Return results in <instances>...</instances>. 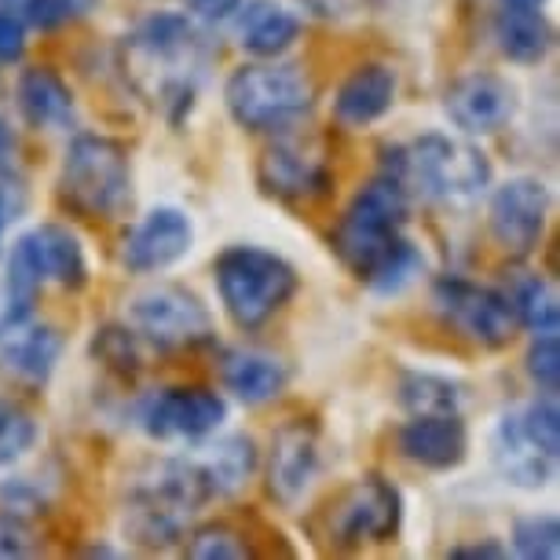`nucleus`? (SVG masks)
I'll return each mask as SVG.
<instances>
[{"mask_svg":"<svg viewBox=\"0 0 560 560\" xmlns=\"http://www.w3.org/2000/svg\"><path fill=\"white\" fill-rule=\"evenodd\" d=\"M410 195L396 176H374L330 231L337 260L377 293H399L418 279L425 257L407 238Z\"/></svg>","mask_w":560,"mask_h":560,"instance_id":"f257e3e1","label":"nucleus"},{"mask_svg":"<svg viewBox=\"0 0 560 560\" xmlns=\"http://www.w3.org/2000/svg\"><path fill=\"white\" fill-rule=\"evenodd\" d=\"M125 56L136 81L154 96V103L179 125L191 114L198 84L195 70H202V34L195 19L184 12H151L125 37Z\"/></svg>","mask_w":560,"mask_h":560,"instance_id":"f03ea898","label":"nucleus"},{"mask_svg":"<svg viewBox=\"0 0 560 560\" xmlns=\"http://www.w3.org/2000/svg\"><path fill=\"white\" fill-rule=\"evenodd\" d=\"M213 499L206 472L191 458H162L151 462L129 488L125 505V527L132 542L147 549H168L184 542L187 521Z\"/></svg>","mask_w":560,"mask_h":560,"instance_id":"7ed1b4c3","label":"nucleus"},{"mask_svg":"<svg viewBox=\"0 0 560 560\" xmlns=\"http://www.w3.org/2000/svg\"><path fill=\"white\" fill-rule=\"evenodd\" d=\"M388 176H396L407 187L429 202L443 206H465L480 198L491 187V162L480 147L458 140L447 132H421L418 140L388 151Z\"/></svg>","mask_w":560,"mask_h":560,"instance_id":"20e7f679","label":"nucleus"},{"mask_svg":"<svg viewBox=\"0 0 560 560\" xmlns=\"http://www.w3.org/2000/svg\"><path fill=\"white\" fill-rule=\"evenodd\" d=\"M59 198L84 220H121L132 206V158L114 136L78 132L59 165Z\"/></svg>","mask_w":560,"mask_h":560,"instance_id":"39448f33","label":"nucleus"},{"mask_svg":"<svg viewBox=\"0 0 560 560\" xmlns=\"http://www.w3.org/2000/svg\"><path fill=\"white\" fill-rule=\"evenodd\" d=\"M213 282L228 319L246 334L268 326L301 287L298 268L260 246H228L213 260Z\"/></svg>","mask_w":560,"mask_h":560,"instance_id":"423d86ee","label":"nucleus"},{"mask_svg":"<svg viewBox=\"0 0 560 560\" xmlns=\"http://www.w3.org/2000/svg\"><path fill=\"white\" fill-rule=\"evenodd\" d=\"M315 103V84L298 62L260 59L231 70L224 84V107L246 132H282L304 118Z\"/></svg>","mask_w":560,"mask_h":560,"instance_id":"0eeeda50","label":"nucleus"},{"mask_svg":"<svg viewBox=\"0 0 560 560\" xmlns=\"http://www.w3.org/2000/svg\"><path fill=\"white\" fill-rule=\"evenodd\" d=\"M56 282L62 290H84L89 287V257H84L81 238L62 224H37L12 246L8 257V301L0 319H15V315L34 312V301L40 287Z\"/></svg>","mask_w":560,"mask_h":560,"instance_id":"6e6552de","label":"nucleus"},{"mask_svg":"<svg viewBox=\"0 0 560 560\" xmlns=\"http://www.w3.org/2000/svg\"><path fill=\"white\" fill-rule=\"evenodd\" d=\"M404 524V494L385 477L345 483L315 516V535L330 549H363L393 542Z\"/></svg>","mask_w":560,"mask_h":560,"instance_id":"1a4fd4ad","label":"nucleus"},{"mask_svg":"<svg viewBox=\"0 0 560 560\" xmlns=\"http://www.w3.org/2000/svg\"><path fill=\"white\" fill-rule=\"evenodd\" d=\"M432 304H436L440 319L451 326L462 341L477 348H505L513 341L516 319L502 290L472 282L465 275H440L432 282Z\"/></svg>","mask_w":560,"mask_h":560,"instance_id":"9d476101","label":"nucleus"},{"mask_svg":"<svg viewBox=\"0 0 560 560\" xmlns=\"http://www.w3.org/2000/svg\"><path fill=\"white\" fill-rule=\"evenodd\" d=\"M129 323L136 337L151 341L158 352H179L213 341V315L191 290L184 287H151L136 293L129 304Z\"/></svg>","mask_w":560,"mask_h":560,"instance_id":"9b49d317","label":"nucleus"},{"mask_svg":"<svg viewBox=\"0 0 560 560\" xmlns=\"http://www.w3.org/2000/svg\"><path fill=\"white\" fill-rule=\"evenodd\" d=\"M549 187L538 176H513L494 187L488 202L491 238L505 257L524 260L542 246L549 224Z\"/></svg>","mask_w":560,"mask_h":560,"instance_id":"f8f14e48","label":"nucleus"},{"mask_svg":"<svg viewBox=\"0 0 560 560\" xmlns=\"http://www.w3.org/2000/svg\"><path fill=\"white\" fill-rule=\"evenodd\" d=\"M257 184L275 202L312 206L330 195L334 173L323 151H315L312 143L298 140V136H282V140L264 147L257 162Z\"/></svg>","mask_w":560,"mask_h":560,"instance_id":"ddd939ff","label":"nucleus"},{"mask_svg":"<svg viewBox=\"0 0 560 560\" xmlns=\"http://www.w3.org/2000/svg\"><path fill=\"white\" fill-rule=\"evenodd\" d=\"M228 421V399L206 385H176L140 404V429L154 440H206Z\"/></svg>","mask_w":560,"mask_h":560,"instance_id":"4468645a","label":"nucleus"},{"mask_svg":"<svg viewBox=\"0 0 560 560\" xmlns=\"http://www.w3.org/2000/svg\"><path fill=\"white\" fill-rule=\"evenodd\" d=\"M443 114L465 136L502 132L516 118V89L491 70L465 73L443 92Z\"/></svg>","mask_w":560,"mask_h":560,"instance_id":"2eb2a0df","label":"nucleus"},{"mask_svg":"<svg viewBox=\"0 0 560 560\" xmlns=\"http://www.w3.org/2000/svg\"><path fill=\"white\" fill-rule=\"evenodd\" d=\"M195 246V224L184 209L158 206L129 228L121 242V264L132 275H154L179 264Z\"/></svg>","mask_w":560,"mask_h":560,"instance_id":"dca6fc26","label":"nucleus"},{"mask_svg":"<svg viewBox=\"0 0 560 560\" xmlns=\"http://www.w3.org/2000/svg\"><path fill=\"white\" fill-rule=\"evenodd\" d=\"M319 472V429L312 418L287 421L271 440L268 491L279 505H298Z\"/></svg>","mask_w":560,"mask_h":560,"instance_id":"f3484780","label":"nucleus"},{"mask_svg":"<svg viewBox=\"0 0 560 560\" xmlns=\"http://www.w3.org/2000/svg\"><path fill=\"white\" fill-rule=\"evenodd\" d=\"M62 355V334L51 323L30 315L0 319V366L26 385H45Z\"/></svg>","mask_w":560,"mask_h":560,"instance_id":"a211bd4d","label":"nucleus"},{"mask_svg":"<svg viewBox=\"0 0 560 560\" xmlns=\"http://www.w3.org/2000/svg\"><path fill=\"white\" fill-rule=\"evenodd\" d=\"M396 447L407 462L429 472L458 469L469 454V429L462 415H415L396 432Z\"/></svg>","mask_w":560,"mask_h":560,"instance_id":"6ab92c4d","label":"nucleus"},{"mask_svg":"<svg viewBox=\"0 0 560 560\" xmlns=\"http://www.w3.org/2000/svg\"><path fill=\"white\" fill-rule=\"evenodd\" d=\"M399 73L388 62H359L334 92V121L345 129H366L396 107Z\"/></svg>","mask_w":560,"mask_h":560,"instance_id":"aec40b11","label":"nucleus"},{"mask_svg":"<svg viewBox=\"0 0 560 560\" xmlns=\"http://www.w3.org/2000/svg\"><path fill=\"white\" fill-rule=\"evenodd\" d=\"M491 462H494V469H499V477L510 483V488H521V491L546 488L557 469V458H549V454L527 436L516 410L502 415L499 425L491 432Z\"/></svg>","mask_w":560,"mask_h":560,"instance_id":"412c9836","label":"nucleus"},{"mask_svg":"<svg viewBox=\"0 0 560 560\" xmlns=\"http://www.w3.org/2000/svg\"><path fill=\"white\" fill-rule=\"evenodd\" d=\"M217 370H220V385L246 407L271 404L290 382L287 366L279 359L253 352V348H228V352H220Z\"/></svg>","mask_w":560,"mask_h":560,"instance_id":"4be33fe9","label":"nucleus"},{"mask_svg":"<svg viewBox=\"0 0 560 560\" xmlns=\"http://www.w3.org/2000/svg\"><path fill=\"white\" fill-rule=\"evenodd\" d=\"M15 107L30 129H67L73 121V92L51 67H26L15 81Z\"/></svg>","mask_w":560,"mask_h":560,"instance_id":"5701e85b","label":"nucleus"},{"mask_svg":"<svg viewBox=\"0 0 560 560\" xmlns=\"http://www.w3.org/2000/svg\"><path fill=\"white\" fill-rule=\"evenodd\" d=\"M301 19L279 0H249L238 8V45L253 59H279L298 45Z\"/></svg>","mask_w":560,"mask_h":560,"instance_id":"b1692460","label":"nucleus"},{"mask_svg":"<svg viewBox=\"0 0 560 560\" xmlns=\"http://www.w3.org/2000/svg\"><path fill=\"white\" fill-rule=\"evenodd\" d=\"M494 45L510 62H521V67H535L549 56L553 48V23L546 19L542 8H505L499 4V15L491 23Z\"/></svg>","mask_w":560,"mask_h":560,"instance_id":"393cba45","label":"nucleus"},{"mask_svg":"<svg viewBox=\"0 0 560 560\" xmlns=\"http://www.w3.org/2000/svg\"><path fill=\"white\" fill-rule=\"evenodd\" d=\"M198 469L206 472V483L213 491V499H228V494L242 491L257 472V443L249 436H220L213 443H206L202 451L195 454Z\"/></svg>","mask_w":560,"mask_h":560,"instance_id":"a878e982","label":"nucleus"},{"mask_svg":"<svg viewBox=\"0 0 560 560\" xmlns=\"http://www.w3.org/2000/svg\"><path fill=\"white\" fill-rule=\"evenodd\" d=\"M502 293H505V301H510L516 326H524V330H532V334H557V323H560L557 293L542 275H535V271L513 275L510 290H502Z\"/></svg>","mask_w":560,"mask_h":560,"instance_id":"bb28decb","label":"nucleus"},{"mask_svg":"<svg viewBox=\"0 0 560 560\" xmlns=\"http://www.w3.org/2000/svg\"><path fill=\"white\" fill-rule=\"evenodd\" d=\"M399 404L415 415H458L462 410V385L432 370H407L399 377Z\"/></svg>","mask_w":560,"mask_h":560,"instance_id":"cd10ccee","label":"nucleus"},{"mask_svg":"<svg viewBox=\"0 0 560 560\" xmlns=\"http://www.w3.org/2000/svg\"><path fill=\"white\" fill-rule=\"evenodd\" d=\"M184 553L191 560H246L253 557L249 535H242L235 524H202L191 535H184Z\"/></svg>","mask_w":560,"mask_h":560,"instance_id":"c85d7f7f","label":"nucleus"},{"mask_svg":"<svg viewBox=\"0 0 560 560\" xmlns=\"http://www.w3.org/2000/svg\"><path fill=\"white\" fill-rule=\"evenodd\" d=\"M37 436H40L37 418L19 399L0 396V469L23 462L34 451Z\"/></svg>","mask_w":560,"mask_h":560,"instance_id":"c756f323","label":"nucleus"},{"mask_svg":"<svg viewBox=\"0 0 560 560\" xmlns=\"http://www.w3.org/2000/svg\"><path fill=\"white\" fill-rule=\"evenodd\" d=\"M92 355H96L110 374L125 377V382H132V377L140 374V363H143L140 345H136V330L132 326H121V323L100 326L96 337H92Z\"/></svg>","mask_w":560,"mask_h":560,"instance_id":"7c9ffc66","label":"nucleus"},{"mask_svg":"<svg viewBox=\"0 0 560 560\" xmlns=\"http://www.w3.org/2000/svg\"><path fill=\"white\" fill-rule=\"evenodd\" d=\"M513 549L524 560H557L560 557V521L557 513H532L513 524Z\"/></svg>","mask_w":560,"mask_h":560,"instance_id":"2f4dec72","label":"nucleus"},{"mask_svg":"<svg viewBox=\"0 0 560 560\" xmlns=\"http://www.w3.org/2000/svg\"><path fill=\"white\" fill-rule=\"evenodd\" d=\"M524 370L546 396L557 393L560 388V341H557V334H535V341L524 355Z\"/></svg>","mask_w":560,"mask_h":560,"instance_id":"473e14b6","label":"nucleus"},{"mask_svg":"<svg viewBox=\"0 0 560 560\" xmlns=\"http://www.w3.org/2000/svg\"><path fill=\"white\" fill-rule=\"evenodd\" d=\"M516 415H521V425H524L527 436H532L549 458H557L560 454V410L553 404V396L535 399V404L521 407Z\"/></svg>","mask_w":560,"mask_h":560,"instance_id":"72a5a7b5","label":"nucleus"},{"mask_svg":"<svg viewBox=\"0 0 560 560\" xmlns=\"http://www.w3.org/2000/svg\"><path fill=\"white\" fill-rule=\"evenodd\" d=\"M8 12H15L34 30H59L81 12V0H12Z\"/></svg>","mask_w":560,"mask_h":560,"instance_id":"f704fd0d","label":"nucleus"},{"mask_svg":"<svg viewBox=\"0 0 560 560\" xmlns=\"http://www.w3.org/2000/svg\"><path fill=\"white\" fill-rule=\"evenodd\" d=\"M26 206H30L26 179L15 173L12 162L0 165V220H4V224H15V220L26 213Z\"/></svg>","mask_w":560,"mask_h":560,"instance_id":"c9c22d12","label":"nucleus"},{"mask_svg":"<svg viewBox=\"0 0 560 560\" xmlns=\"http://www.w3.org/2000/svg\"><path fill=\"white\" fill-rule=\"evenodd\" d=\"M26 56V23L15 12L0 8V62H19Z\"/></svg>","mask_w":560,"mask_h":560,"instance_id":"e433bc0d","label":"nucleus"},{"mask_svg":"<svg viewBox=\"0 0 560 560\" xmlns=\"http://www.w3.org/2000/svg\"><path fill=\"white\" fill-rule=\"evenodd\" d=\"M191 19H202V23H228V19L238 15V8L246 0H184Z\"/></svg>","mask_w":560,"mask_h":560,"instance_id":"4c0bfd02","label":"nucleus"},{"mask_svg":"<svg viewBox=\"0 0 560 560\" xmlns=\"http://www.w3.org/2000/svg\"><path fill=\"white\" fill-rule=\"evenodd\" d=\"M447 557H480V560H502L505 546L494 542V538H483V542H469V546H454Z\"/></svg>","mask_w":560,"mask_h":560,"instance_id":"58836bf2","label":"nucleus"},{"mask_svg":"<svg viewBox=\"0 0 560 560\" xmlns=\"http://www.w3.org/2000/svg\"><path fill=\"white\" fill-rule=\"evenodd\" d=\"M12 154H15V132H12V125H8L4 114H0V165L12 162Z\"/></svg>","mask_w":560,"mask_h":560,"instance_id":"ea45409f","label":"nucleus"},{"mask_svg":"<svg viewBox=\"0 0 560 560\" xmlns=\"http://www.w3.org/2000/svg\"><path fill=\"white\" fill-rule=\"evenodd\" d=\"M499 4H505V8H542L546 0H499Z\"/></svg>","mask_w":560,"mask_h":560,"instance_id":"a19ab883","label":"nucleus"},{"mask_svg":"<svg viewBox=\"0 0 560 560\" xmlns=\"http://www.w3.org/2000/svg\"><path fill=\"white\" fill-rule=\"evenodd\" d=\"M4 231H8V224L0 220V253H4Z\"/></svg>","mask_w":560,"mask_h":560,"instance_id":"79ce46f5","label":"nucleus"}]
</instances>
